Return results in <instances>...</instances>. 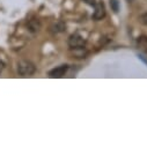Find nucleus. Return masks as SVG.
Here are the masks:
<instances>
[{"label":"nucleus","mask_w":147,"mask_h":147,"mask_svg":"<svg viewBox=\"0 0 147 147\" xmlns=\"http://www.w3.org/2000/svg\"><path fill=\"white\" fill-rule=\"evenodd\" d=\"M110 6H111V9L117 13L119 11V3H118V0H110Z\"/></svg>","instance_id":"1a4fd4ad"},{"label":"nucleus","mask_w":147,"mask_h":147,"mask_svg":"<svg viewBox=\"0 0 147 147\" xmlns=\"http://www.w3.org/2000/svg\"><path fill=\"white\" fill-rule=\"evenodd\" d=\"M28 26H29V29H30L31 31H34V32L38 31V30L41 29V23H40V21H37L36 19L30 20L29 23H28Z\"/></svg>","instance_id":"0eeeda50"},{"label":"nucleus","mask_w":147,"mask_h":147,"mask_svg":"<svg viewBox=\"0 0 147 147\" xmlns=\"http://www.w3.org/2000/svg\"><path fill=\"white\" fill-rule=\"evenodd\" d=\"M67 69H68L67 65H60V66H58V67H56V68H53L49 72V77L50 78H57V79L63 78L66 74Z\"/></svg>","instance_id":"20e7f679"},{"label":"nucleus","mask_w":147,"mask_h":147,"mask_svg":"<svg viewBox=\"0 0 147 147\" xmlns=\"http://www.w3.org/2000/svg\"><path fill=\"white\" fill-rule=\"evenodd\" d=\"M94 14H93V19L98 21V20H102L104 16H105V7L103 5V3H95L94 5Z\"/></svg>","instance_id":"7ed1b4c3"},{"label":"nucleus","mask_w":147,"mask_h":147,"mask_svg":"<svg viewBox=\"0 0 147 147\" xmlns=\"http://www.w3.org/2000/svg\"><path fill=\"white\" fill-rule=\"evenodd\" d=\"M4 63H3V60H0V73H1V71L4 69Z\"/></svg>","instance_id":"f8f14e48"},{"label":"nucleus","mask_w":147,"mask_h":147,"mask_svg":"<svg viewBox=\"0 0 147 147\" xmlns=\"http://www.w3.org/2000/svg\"><path fill=\"white\" fill-rule=\"evenodd\" d=\"M82 1H84V3H86V4H87V5H89V6H94V5H95V3H96L95 0H82Z\"/></svg>","instance_id":"9b49d317"},{"label":"nucleus","mask_w":147,"mask_h":147,"mask_svg":"<svg viewBox=\"0 0 147 147\" xmlns=\"http://www.w3.org/2000/svg\"><path fill=\"white\" fill-rule=\"evenodd\" d=\"M86 44V40L80 36L79 34H73L69 36L68 38V45L71 49H74V48H84Z\"/></svg>","instance_id":"f03ea898"},{"label":"nucleus","mask_w":147,"mask_h":147,"mask_svg":"<svg viewBox=\"0 0 147 147\" xmlns=\"http://www.w3.org/2000/svg\"><path fill=\"white\" fill-rule=\"evenodd\" d=\"M65 28H66V26L61 21H59V22H57V23H55L52 26V30L55 32H63V31H65Z\"/></svg>","instance_id":"6e6552de"},{"label":"nucleus","mask_w":147,"mask_h":147,"mask_svg":"<svg viewBox=\"0 0 147 147\" xmlns=\"http://www.w3.org/2000/svg\"><path fill=\"white\" fill-rule=\"evenodd\" d=\"M71 52H72V55L74 56L76 58H86L87 55H88V52H87V50L85 49V47H84V48H74V49H71Z\"/></svg>","instance_id":"39448f33"},{"label":"nucleus","mask_w":147,"mask_h":147,"mask_svg":"<svg viewBox=\"0 0 147 147\" xmlns=\"http://www.w3.org/2000/svg\"><path fill=\"white\" fill-rule=\"evenodd\" d=\"M137 43H138V48L147 55V36L142 35V36H140V37H138Z\"/></svg>","instance_id":"423d86ee"},{"label":"nucleus","mask_w":147,"mask_h":147,"mask_svg":"<svg viewBox=\"0 0 147 147\" xmlns=\"http://www.w3.org/2000/svg\"><path fill=\"white\" fill-rule=\"evenodd\" d=\"M127 1H129V3H132V1H133V0H127Z\"/></svg>","instance_id":"ddd939ff"},{"label":"nucleus","mask_w":147,"mask_h":147,"mask_svg":"<svg viewBox=\"0 0 147 147\" xmlns=\"http://www.w3.org/2000/svg\"><path fill=\"white\" fill-rule=\"evenodd\" d=\"M139 21L141 24L146 26L147 27V13H142L140 16H139Z\"/></svg>","instance_id":"9d476101"},{"label":"nucleus","mask_w":147,"mask_h":147,"mask_svg":"<svg viewBox=\"0 0 147 147\" xmlns=\"http://www.w3.org/2000/svg\"><path fill=\"white\" fill-rule=\"evenodd\" d=\"M18 72L22 77H30L36 72V66L29 60H21L18 64Z\"/></svg>","instance_id":"f257e3e1"}]
</instances>
